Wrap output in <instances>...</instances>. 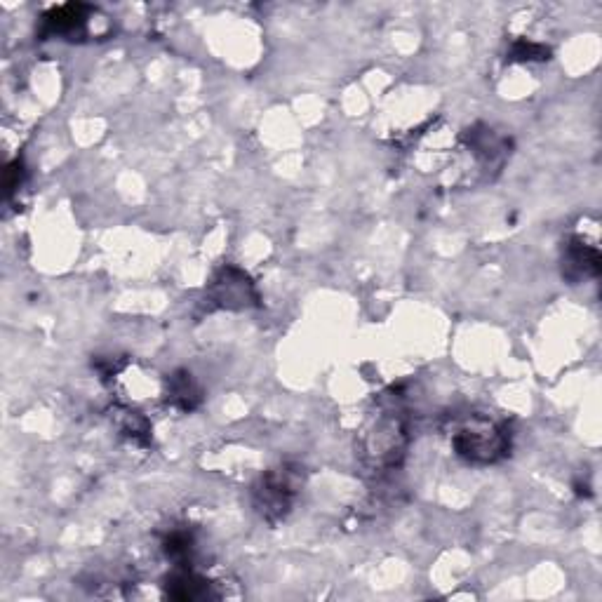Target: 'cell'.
<instances>
[{"instance_id":"1","label":"cell","mask_w":602,"mask_h":602,"mask_svg":"<svg viewBox=\"0 0 602 602\" xmlns=\"http://www.w3.org/2000/svg\"><path fill=\"white\" fill-rule=\"evenodd\" d=\"M452 445L471 464H494L511 450V433L499 421L476 414L457 428Z\"/></svg>"},{"instance_id":"2","label":"cell","mask_w":602,"mask_h":602,"mask_svg":"<svg viewBox=\"0 0 602 602\" xmlns=\"http://www.w3.org/2000/svg\"><path fill=\"white\" fill-rule=\"evenodd\" d=\"M297 473L290 471V468H278V471L266 473L259 483L257 490H254V497H257V508L262 511V515L271 523L285 518V513L292 508L294 494H297Z\"/></svg>"},{"instance_id":"3","label":"cell","mask_w":602,"mask_h":602,"mask_svg":"<svg viewBox=\"0 0 602 602\" xmlns=\"http://www.w3.org/2000/svg\"><path fill=\"white\" fill-rule=\"evenodd\" d=\"M212 294L226 309H245L257 299L250 278L238 269H224L219 273V278L212 285Z\"/></svg>"},{"instance_id":"4","label":"cell","mask_w":602,"mask_h":602,"mask_svg":"<svg viewBox=\"0 0 602 602\" xmlns=\"http://www.w3.org/2000/svg\"><path fill=\"white\" fill-rule=\"evenodd\" d=\"M600 271V254L593 245H586L584 240L574 238L567 245L563 257V276L572 283H579L581 278H593Z\"/></svg>"},{"instance_id":"5","label":"cell","mask_w":602,"mask_h":602,"mask_svg":"<svg viewBox=\"0 0 602 602\" xmlns=\"http://www.w3.org/2000/svg\"><path fill=\"white\" fill-rule=\"evenodd\" d=\"M88 17L90 8H85V5H62V8L50 10L43 17L45 33L48 36H73V33L83 29Z\"/></svg>"},{"instance_id":"6","label":"cell","mask_w":602,"mask_h":602,"mask_svg":"<svg viewBox=\"0 0 602 602\" xmlns=\"http://www.w3.org/2000/svg\"><path fill=\"white\" fill-rule=\"evenodd\" d=\"M167 398H172V403L182 410H193L200 403V389L193 384L191 374L177 372L167 381Z\"/></svg>"},{"instance_id":"7","label":"cell","mask_w":602,"mask_h":602,"mask_svg":"<svg viewBox=\"0 0 602 602\" xmlns=\"http://www.w3.org/2000/svg\"><path fill=\"white\" fill-rule=\"evenodd\" d=\"M532 55H537V59H544V55H548V50L539 48V45H525V43H520L518 48L513 50V59H532Z\"/></svg>"}]
</instances>
